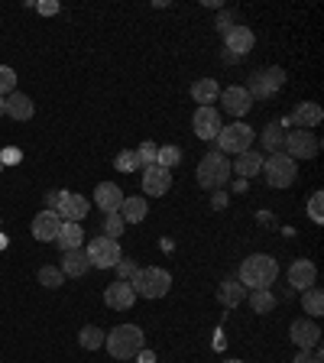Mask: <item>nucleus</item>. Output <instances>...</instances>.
I'll return each mask as SVG.
<instances>
[{
  "instance_id": "obj_32",
  "label": "nucleus",
  "mask_w": 324,
  "mask_h": 363,
  "mask_svg": "<svg viewBox=\"0 0 324 363\" xmlns=\"http://www.w3.org/2000/svg\"><path fill=\"white\" fill-rule=\"evenodd\" d=\"M179 162H181V150H179V146H159L156 166H162V169H169V172H172V166H179Z\"/></svg>"
},
{
  "instance_id": "obj_17",
  "label": "nucleus",
  "mask_w": 324,
  "mask_h": 363,
  "mask_svg": "<svg viewBox=\"0 0 324 363\" xmlns=\"http://www.w3.org/2000/svg\"><path fill=\"white\" fill-rule=\"evenodd\" d=\"M133 302H136V292H133L130 282H113V286L104 289V305L107 308L127 311V308H133Z\"/></svg>"
},
{
  "instance_id": "obj_31",
  "label": "nucleus",
  "mask_w": 324,
  "mask_h": 363,
  "mask_svg": "<svg viewBox=\"0 0 324 363\" xmlns=\"http://www.w3.org/2000/svg\"><path fill=\"white\" fill-rule=\"evenodd\" d=\"M282 143H286V133H282L279 123L272 121L269 127L263 130V150L266 152H282Z\"/></svg>"
},
{
  "instance_id": "obj_30",
  "label": "nucleus",
  "mask_w": 324,
  "mask_h": 363,
  "mask_svg": "<svg viewBox=\"0 0 324 363\" xmlns=\"http://www.w3.org/2000/svg\"><path fill=\"white\" fill-rule=\"evenodd\" d=\"M250 308L257 311V315H269V311L276 308V295H272L269 289H253V295H250Z\"/></svg>"
},
{
  "instance_id": "obj_7",
  "label": "nucleus",
  "mask_w": 324,
  "mask_h": 363,
  "mask_svg": "<svg viewBox=\"0 0 324 363\" xmlns=\"http://www.w3.org/2000/svg\"><path fill=\"white\" fill-rule=\"evenodd\" d=\"M282 84H286V72H282L279 65L257 68L253 78H250V84H247V94L250 98H257V101H266V98H272Z\"/></svg>"
},
{
  "instance_id": "obj_15",
  "label": "nucleus",
  "mask_w": 324,
  "mask_h": 363,
  "mask_svg": "<svg viewBox=\"0 0 324 363\" xmlns=\"http://www.w3.org/2000/svg\"><path fill=\"white\" fill-rule=\"evenodd\" d=\"M220 104H224V111L230 113V117H247L250 107H253V98L247 94V88L230 84L227 91H220Z\"/></svg>"
},
{
  "instance_id": "obj_41",
  "label": "nucleus",
  "mask_w": 324,
  "mask_h": 363,
  "mask_svg": "<svg viewBox=\"0 0 324 363\" xmlns=\"http://www.w3.org/2000/svg\"><path fill=\"white\" fill-rule=\"evenodd\" d=\"M230 26H234V16H230V13H220V16H218V30L227 33Z\"/></svg>"
},
{
  "instance_id": "obj_26",
  "label": "nucleus",
  "mask_w": 324,
  "mask_h": 363,
  "mask_svg": "<svg viewBox=\"0 0 324 363\" xmlns=\"http://www.w3.org/2000/svg\"><path fill=\"white\" fill-rule=\"evenodd\" d=\"M117 214L123 218V224H140V220H146V214H150V204H146V198H123Z\"/></svg>"
},
{
  "instance_id": "obj_12",
  "label": "nucleus",
  "mask_w": 324,
  "mask_h": 363,
  "mask_svg": "<svg viewBox=\"0 0 324 363\" xmlns=\"http://www.w3.org/2000/svg\"><path fill=\"white\" fill-rule=\"evenodd\" d=\"M220 127H224V121H220L218 107H198L195 117H191V130H195L198 140H218Z\"/></svg>"
},
{
  "instance_id": "obj_9",
  "label": "nucleus",
  "mask_w": 324,
  "mask_h": 363,
  "mask_svg": "<svg viewBox=\"0 0 324 363\" xmlns=\"http://www.w3.org/2000/svg\"><path fill=\"white\" fill-rule=\"evenodd\" d=\"M52 211L59 214L62 224H82L91 211V201L78 191H59V201H55Z\"/></svg>"
},
{
  "instance_id": "obj_6",
  "label": "nucleus",
  "mask_w": 324,
  "mask_h": 363,
  "mask_svg": "<svg viewBox=\"0 0 324 363\" xmlns=\"http://www.w3.org/2000/svg\"><path fill=\"white\" fill-rule=\"evenodd\" d=\"M253 150V127H247L243 121L227 123L218 133V152H230V156H240V152Z\"/></svg>"
},
{
  "instance_id": "obj_16",
  "label": "nucleus",
  "mask_w": 324,
  "mask_h": 363,
  "mask_svg": "<svg viewBox=\"0 0 324 363\" xmlns=\"http://www.w3.org/2000/svg\"><path fill=\"white\" fill-rule=\"evenodd\" d=\"M289 286L295 289V292H305V289H311L318 282V266L311 263V259H295L292 266H289Z\"/></svg>"
},
{
  "instance_id": "obj_44",
  "label": "nucleus",
  "mask_w": 324,
  "mask_h": 363,
  "mask_svg": "<svg viewBox=\"0 0 324 363\" xmlns=\"http://www.w3.org/2000/svg\"><path fill=\"white\" fill-rule=\"evenodd\" d=\"M55 201H59V191H49V195H45V211H52Z\"/></svg>"
},
{
  "instance_id": "obj_2",
  "label": "nucleus",
  "mask_w": 324,
  "mask_h": 363,
  "mask_svg": "<svg viewBox=\"0 0 324 363\" xmlns=\"http://www.w3.org/2000/svg\"><path fill=\"white\" fill-rule=\"evenodd\" d=\"M104 347L113 360H133L143 350V328L140 325H117L113 331H107Z\"/></svg>"
},
{
  "instance_id": "obj_25",
  "label": "nucleus",
  "mask_w": 324,
  "mask_h": 363,
  "mask_svg": "<svg viewBox=\"0 0 324 363\" xmlns=\"http://www.w3.org/2000/svg\"><path fill=\"white\" fill-rule=\"evenodd\" d=\"M243 298H247V289H243L237 279H224L218 286V302L227 305V308H237V305H243Z\"/></svg>"
},
{
  "instance_id": "obj_29",
  "label": "nucleus",
  "mask_w": 324,
  "mask_h": 363,
  "mask_svg": "<svg viewBox=\"0 0 324 363\" xmlns=\"http://www.w3.org/2000/svg\"><path fill=\"white\" fill-rule=\"evenodd\" d=\"M104 337H107V334L101 331L98 325H84L82 331H78V344H82L84 350H101V347H104Z\"/></svg>"
},
{
  "instance_id": "obj_11",
  "label": "nucleus",
  "mask_w": 324,
  "mask_h": 363,
  "mask_svg": "<svg viewBox=\"0 0 324 363\" xmlns=\"http://www.w3.org/2000/svg\"><path fill=\"white\" fill-rule=\"evenodd\" d=\"M289 337L298 350H315L321 344V328L315 325V318H295L289 325Z\"/></svg>"
},
{
  "instance_id": "obj_4",
  "label": "nucleus",
  "mask_w": 324,
  "mask_h": 363,
  "mask_svg": "<svg viewBox=\"0 0 324 363\" xmlns=\"http://www.w3.org/2000/svg\"><path fill=\"white\" fill-rule=\"evenodd\" d=\"M136 298H162L172 289V276L162 266H146V269H136V276L130 279Z\"/></svg>"
},
{
  "instance_id": "obj_46",
  "label": "nucleus",
  "mask_w": 324,
  "mask_h": 363,
  "mask_svg": "<svg viewBox=\"0 0 324 363\" xmlns=\"http://www.w3.org/2000/svg\"><path fill=\"white\" fill-rule=\"evenodd\" d=\"M4 101H7V98H0V117H4Z\"/></svg>"
},
{
  "instance_id": "obj_45",
  "label": "nucleus",
  "mask_w": 324,
  "mask_h": 363,
  "mask_svg": "<svg viewBox=\"0 0 324 363\" xmlns=\"http://www.w3.org/2000/svg\"><path fill=\"white\" fill-rule=\"evenodd\" d=\"M211 204H214V208H224V204H227V195H224V191H214Z\"/></svg>"
},
{
  "instance_id": "obj_10",
  "label": "nucleus",
  "mask_w": 324,
  "mask_h": 363,
  "mask_svg": "<svg viewBox=\"0 0 324 363\" xmlns=\"http://www.w3.org/2000/svg\"><path fill=\"white\" fill-rule=\"evenodd\" d=\"M318 150H321V140L311 130H292V133H286V143H282V152L295 162L298 159H315Z\"/></svg>"
},
{
  "instance_id": "obj_42",
  "label": "nucleus",
  "mask_w": 324,
  "mask_h": 363,
  "mask_svg": "<svg viewBox=\"0 0 324 363\" xmlns=\"http://www.w3.org/2000/svg\"><path fill=\"white\" fill-rule=\"evenodd\" d=\"M39 13H45V16H52V13H59V4H39Z\"/></svg>"
},
{
  "instance_id": "obj_43",
  "label": "nucleus",
  "mask_w": 324,
  "mask_h": 363,
  "mask_svg": "<svg viewBox=\"0 0 324 363\" xmlns=\"http://www.w3.org/2000/svg\"><path fill=\"white\" fill-rule=\"evenodd\" d=\"M136 360H140V363H156V354H152V350H140V354H136Z\"/></svg>"
},
{
  "instance_id": "obj_14",
  "label": "nucleus",
  "mask_w": 324,
  "mask_h": 363,
  "mask_svg": "<svg viewBox=\"0 0 324 363\" xmlns=\"http://www.w3.org/2000/svg\"><path fill=\"white\" fill-rule=\"evenodd\" d=\"M143 191L150 198H162L169 189H172V172L169 169H162V166H146L143 169Z\"/></svg>"
},
{
  "instance_id": "obj_35",
  "label": "nucleus",
  "mask_w": 324,
  "mask_h": 363,
  "mask_svg": "<svg viewBox=\"0 0 324 363\" xmlns=\"http://www.w3.org/2000/svg\"><path fill=\"white\" fill-rule=\"evenodd\" d=\"M133 152H136V159H140V169L156 166V152H159V146H156V143H150V140H146V143H140Z\"/></svg>"
},
{
  "instance_id": "obj_36",
  "label": "nucleus",
  "mask_w": 324,
  "mask_h": 363,
  "mask_svg": "<svg viewBox=\"0 0 324 363\" xmlns=\"http://www.w3.org/2000/svg\"><path fill=\"white\" fill-rule=\"evenodd\" d=\"M16 91V72L10 65H0V98H10Z\"/></svg>"
},
{
  "instance_id": "obj_3",
  "label": "nucleus",
  "mask_w": 324,
  "mask_h": 363,
  "mask_svg": "<svg viewBox=\"0 0 324 363\" xmlns=\"http://www.w3.org/2000/svg\"><path fill=\"white\" fill-rule=\"evenodd\" d=\"M227 179H230V159L224 152H208V156L198 162V185L204 191H224Z\"/></svg>"
},
{
  "instance_id": "obj_8",
  "label": "nucleus",
  "mask_w": 324,
  "mask_h": 363,
  "mask_svg": "<svg viewBox=\"0 0 324 363\" xmlns=\"http://www.w3.org/2000/svg\"><path fill=\"white\" fill-rule=\"evenodd\" d=\"M84 257H88L91 266H98V269H113V266L123 259V250L117 240L111 237H94V240L84 247Z\"/></svg>"
},
{
  "instance_id": "obj_18",
  "label": "nucleus",
  "mask_w": 324,
  "mask_h": 363,
  "mask_svg": "<svg viewBox=\"0 0 324 363\" xmlns=\"http://www.w3.org/2000/svg\"><path fill=\"white\" fill-rule=\"evenodd\" d=\"M4 113H7V117H13L16 123H23V121H30L33 113H36V104H33L30 94H23V91H13V94L4 101Z\"/></svg>"
},
{
  "instance_id": "obj_27",
  "label": "nucleus",
  "mask_w": 324,
  "mask_h": 363,
  "mask_svg": "<svg viewBox=\"0 0 324 363\" xmlns=\"http://www.w3.org/2000/svg\"><path fill=\"white\" fill-rule=\"evenodd\" d=\"M55 243H59L62 253H65V250H78V247L84 243L82 224H62V227H59V237H55Z\"/></svg>"
},
{
  "instance_id": "obj_40",
  "label": "nucleus",
  "mask_w": 324,
  "mask_h": 363,
  "mask_svg": "<svg viewBox=\"0 0 324 363\" xmlns=\"http://www.w3.org/2000/svg\"><path fill=\"white\" fill-rule=\"evenodd\" d=\"M295 363H321V347H315V350H298Z\"/></svg>"
},
{
  "instance_id": "obj_28",
  "label": "nucleus",
  "mask_w": 324,
  "mask_h": 363,
  "mask_svg": "<svg viewBox=\"0 0 324 363\" xmlns=\"http://www.w3.org/2000/svg\"><path fill=\"white\" fill-rule=\"evenodd\" d=\"M302 308H305V315L308 318H321L324 315V292L318 286H311V289H305L302 292Z\"/></svg>"
},
{
  "instance_id": "obj_21",
  "label": "nucleus",
  "mask_w": 324,
  "mask_h": 363,
  "mask_svg": "<svg viewBox=\"0 0 324 363\" xmlns=\"http://www.w3.org/2000/svg\"><path fill=\"white\" fill-rule=\"evenodd\" d=\"M62 276H65V279H82L84 272L91 269V263H88V257H84V250L78 247V250H65V253H62Z\"/></svg>"
},
{
  "instance_id": "obj_24",
  "label": "nucleus",
  "mask_w": 324,
  "mask_h": 363,
  "mask_svg": "<svg viewBox=\"0 0 324 363\" xmlns=\"http://www.w3.org/2000/svg\"><path fill=\"white\" fill-rule=\"evenodd\" d=\"M191 98L198 101V107H211L214 101L220 98V84L214 82V78H198V82L191 84Z\"/></svg>"
},
{
  "instance_id": "obj_13",
  "label": "nucleus",
  "mask_w": 324,
  "mask_h": 363,
  "mask_svg": "<svg viewBox=\"0 0 324 363\" xmlns=\"http://www.w3.org/2000/svg\"><path fill=\"white\" fill-rule=\"evenodd\" d=\"M253 43H257V36H253L250 26H230L224 33V52L234 55V59H243L247 52H253Z\"/></svg>"
},
{
  "instance_id": "obj_38",
  "label": "nucleus",
  "mask_w": 324,
  "mask_h": 363,
  "mask_svg": "<svg viewBox=\"0 0 324 363\" xmlns=\"http://www.w3.org/2000/svg\"><path fill=\"white\" fill-rule=\"evenodd\" d=\"M308 214H311V220H315V224H324V195H321V191H315V195H311Z\"/></svg>"
},
{
  "instance_id": "obj_1",
  "label": "nucleus",
  "mask_w": 324,
  "mask_h": 363,
  "mask_svg": "<svg viewBox=\"0 0 324 363\" xmlns=\"http://www.w3.org/2000/svg\"><path fill=\"white\" fill-rule=\"evenodd\" d=\"M240 286L243 289H269L272 282H276V276H279V263L269 257V253H253V257H247L240 263Z\"/></svg>"
},
{
  "instance_id": "obj_39",
  "label": "nucleus",
  "mask_w": 324,
  "mask_h": 363,
  "mask_svg": "<svg viewBox=\"0 0 324 363\" xmlns=\"http://www.w3.org/2000/svg\"><path fill=\"white\" fill-rule=\"evenodd\" d=\"M113 269H117V282H130L136 276V269H140V266H136L133 259H121Z\"/></svg>"
},
{
  "instance_id": "obj_34",
  "label": "nucleus",
  "mask_w": 324,
  "mask_h": 363,
  "mask_svg": "<svg viewBox=\"0 0 324 363\" xmlns=\"http://www.w3.org/2000/svg\"><path fill=\"white\" fill-rule=\"evenodd\" d=\"M39 282H43L45 289H59V286H65V276H62L59 266H43V269H39Z\"/></svg>"
},
{
  "instance_id": "obj_23",
  "label": "nucleus",
  "mask_w": 324,
  "mask_h": 363,
  "mask_svg": "<svg viewBox=\"0 0 324 363\" xmlns=\"http://www.w3.org/2000/svg\"><path fill=\"white\" fill-rule=\"evenodd\" d=\"M230 172L243 175V179H253V175L263 172V156H259V152H253V150L240 152V156H237V162H230Z\"/></svg>"
},
{
  "instance_id": "obj_19",
  "label": "nucleus",
  "mask_w": 324,
  "mask_h": 363,
  "mask_svg": "<svg viewBox=\"0 0 324 363\" xmlns=\"http://www.w3.org/2000/svg\"><path fill=\"white\" fill-rule=\"evenodd\" d=\"M289 121L295 123V130H315L318 123L324 121V111L315 104V101H302V104L292 111V117Z\"/></svg>"
},
{
  "instance_id": "obj_47",
  "label": "nucleus",
  "mask_w": 324,
  "mask_h": 363,
  "mask_svg": "<svg viewBox=\"0 0 324 363\" xmlns=\"http://www.w3.org/2000/svg\"><path fill=\"white\" fill-rule=\"evenodd\" d=\"M224 363H243V360H224Z\"/></svg>"
},
{
  "instance_id": "obj_22",
  "label": "nucleus",
  "mask_w": 324,
  "mask_h": 363,
  "mask_svg": "<svg viewBox=\"0 0 324 363\" xmlns=\"http://www.w3.org/2000/svg\"><path fill=\"white\" fill-rule=\"evenodd\" d=\"M59 227H62V220H59V214L55 211H39L36 218H33V237L36 240H55L59 237Z\"/></svg>"
},
{
  "instance_id": "obj_20",
  "label": "nucleus",
  "mask_w": 324,
  "mask_h": 363,
  "mask_svg": "<svg viewBox=\"0 0 324 363\" xmlns=\"http://www.w3.org/2000/svg\"><path fill=\"white\" fill-rule=\"evenodd\" d=\"M94 201H98V208L104 214H117L123 204V191L113 185V182H101L98 189H94Z\"/></svg>"
},
{
  "instance_id": "obj_37",
  "label": "nucleus",
  "mask_w": 324,
  "mask_h": 363,
  "mask_svg": "<svg viewBox=\"0 0 324 363\" xmlns=\"http://www.w3.org/2000/svg\"><path fill=\"white\" fill-rule=\"evenodd\" d=\"M121 234H123V218L121 214H104V237L117 240Z\"/></svg>"
},
{
  "instance_id": "obj_33",
  "label": "nucleus",
  "mask_w": 324,
  "mask_h": 363,
  "mask_svg": "<svg viewBox=\"0 0 324 363\" xmlns=\"http://www.w3.org/2000/svg\"><path fill=\"white\" fill-rule=\"evenodd\" d=\"M113 169H117V172H136V169H140V159H136V152L133 150H123V152H117V156H113Z\"/></svg>"
},
{
  "instance_id": "obj_5",
  "label": "nucleus",
  "mask_w": 324,
  "mask_h": 363,
  "mask_svg": "<svg viewBox=\"0 0 324 363\" xmlns=\"http://www.w3.org/2000/svg\"><path fill=\"white\" fill-rule=\"evenodd\" d=\"M298 175V162L289 159L286 152H272L269 159H263V179L269 189H289Z\"/></svg>"
}]
</instances>
